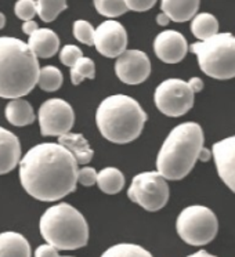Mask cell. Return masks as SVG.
<instances>
[{
	"label": "cell",
	"mask_w": 235,
	"mask_h": 257,
	"mask_svg": "<svg viewBox=\"0 0 235 257\" xmlns=\"http://www.w3.org/2000/svg\"><path fill=\"white\" fill-rule=\"evenodd\" d=\"M79 163L58 143L32 147L20 162V180L27 194L42 202H56L78 185Z\"/></svg>",
	"instance_id": "obj_1"
},
{
	"label": "cell",
	"mask_w": 235,
	"mask_h": 257,
	"mask_svg": "<svg viewBox=\"0 0 235 257\" xmlns=\"http://www.w3.org/2000/svg\"><path fill=\"white\" fill-rule=\"evenodd\" d=\"M38 57L28 43L12 36H0V97L21 98L38 84Z\"/></svg>",
	"instance_id": "obj_2"
},
{
	"label": "cell",
	"mask_w": 235,
	"mask_h": 257,
	"mask_svg": "<svg viewBox=\"0 0 235 257\" xmlns=\"http://www.w3.org/2000/svg\"><path fill=\"white\" fill-rule=\"evenodd\" d=\"M203 148V130L195 122L177 124L163 141L157 157V172L170 181L187 177Z\"/></svg>",
	"instance_id": "obj_3"
},
{
	"label": "cell",
	"mask_w": 235,
	"mask_h": 257,
	"mask_svg": "<svg viewBox=\"0 0 235 257\" xmlns=\"http://www.w3.org/2000/svg\"><path fill=\"white\" fill-rule=\"evenodd\" d=\"M147 113L139 101L126 94H112L101 101L95 123L101 136L113 144H128L139 139Z\"/></svg>",
	"instance_id": "obj_4"
},
{
	"label": "cell",
	"mask_w": 235,
	"mask_h": 257,
	"mask_svg": "<svg viewBox=\"0 0 235 257\" xmlns=\"http://www.w3.org/2000/svg\"><path fill=\"white\" fill-rule=\"evenodd\" d=\"M40 234L58 250H76L89 242V225L82 213L69 203H57L46 210L39 221Z\"/></svg>",
	"instance_id": "obj_5"
},
{
	"label": "cell",
	"mask_w": 235,
	"mask_h": 257,
	"mask_svg": "<svg viewBox=\"0 0 235 257\" xmlns=\"http://www.w3.org/2000/svg\"><path fill=\"white\" fill-rule=\"evenodd\" d=\"M190 50L198 57V65L209 78L228 80L235 78V36L217 34L205 42H196Z\"/></svg>",
	"instance_id": "obj_6"
},
{
	"label": "cell",
	"mask_w": 235,
	"mask_h": 257,
	"mask_svg": "<svg viewBox=\"0 0 235 257\" xmlns=\"http://www.w3.org/2000/svg\"><path fill=\"white\" fill-rule=\"evenodd\" d=\"M177 234L185 243L203 246L210 243L217 235L216 214L203 205H191L181 210L176 221Z\"/></svg>",
	"instance_id": "obj_7"
},
{
	"label": "cell",
	"mask_w": 235,
	"mask_h": 257,
	"mask_svg": "<svg viewBox=\"0 0 235 257\" xmlns=\"http://www.w3.org/2000/svg\"><path fill=\"white\" fill-rule=\"evenodd\" d=\"M128 196L132 202L146 209L147 212H158L168 205V180L159 172H144L132 180Z\"/></svg>",
	"instance_id": "obj_8"
},
{
	"label": "cell",
	"mask_w": 235,
	"mask_h": 257,
	"mask_svg": "<svg viewBox=\"0 0 235 257\" xmlns=\"http://www.w3.org/2000/svg\"><path fill=\"white\" fill-rule=\"evenodd\" d=\"M194 97L195 93L188 82L181 79H166L155 89L154 102L163 115L179 117L192 108Z\"/></svg>",
	"instance_id": "obj_9"
},
{
	"label": "cell",
	"mask_w": 235,
	"mask_h": 257,
	"mask_svg": "<svg viewBox=\"0 0 235 257\" xmlns=\"http://www.w3.org/2000/svg\"><path fill=\"white\" fill-rule=\"evenodd\" d=\"M40 133L43 136L61 137L71 132L75 123V112L69 102L61 98L45 101L38 112Z\"/></svg>",
	"instance_id": "obj_10"
},
{
	"label": "cell",
	"mask_w": 235,
	"mask_h": 257,
	"mask_svg": "<svg viewBox=\"0 0 235 257\" xmlns=\"http://www.w3.org/2000/svg\"><path fill=\"white\" fill-rule=\"evenodd\" d=\"M94 46L101 56L106 58H118L128 47V32L121 23L106 20L95 28Z\"/></svg>",
	"instance_id": "obj_11"
},
{
	"label": "cell",
	"mask_w": 235,
	"mask_h": 257,
	"mask_svg": "<svg viewBox=\"0 0 235 257\" xmlns=\"http://www.w3.org/2000/svg\"><path fill=\"white\" fill-rule=\"evenodd\" d=\"M115 73L126 84H141L151 73V61L144 51L126 50L115 61Z\"/></svg>",
	"instance_id": "obj_12"
},
{
	"label": "cell",
	"mask_w": 235,
	"mask_h": 257,
	"mask_svg": "<svg viewBox=\"0 0 235 257\" xmlns=\"http://www.w3.org/2000/svg\"><path fill=\"white\" fill-rule=\"evenodd\" d=\"M155 56L165 64H177L183 61L188 53V43L183 35L168 29L158 35L154 40Z\"/></svg>",
	"instance_id": "obj_13"
},
{
	"label": "cell",
	"mask_w": 235,
	"mask_h": 257,
	"mask_svg": "<svg viewBox=\"0 0 235 257\" xmlns=\"http://www.w3.org/2000/svg\"><path fill=\"white\" fill-rule=\"evenodd\" d=\"M212 154L218 177L235 194V136L217 141Z\"/></svg>",
	"instance_id": "obj_14"
},
{
	"label": "cell",
	"mask_w": 235,
	"mask_h": 257,
	"mask_svg": "<svg viewBox=\"0 0 235 257\" xmlns=\"http://www.w3.org/2000/svg\"><path fill=\"white\" fill-rule=\"evenodd\" d=\"M21 162V143L13 132L0 126V176L13 172Z\"/></svg>",
	"instance_id": "obj_15"
},
{
	"label": "cell",
	"mask_w": 235,
	"mask_h": 257,
	"mask_svg": "<svg viewBox=\"0 0 235 257\" xmlns=\"http://www.w3.org/2000/svg\"><path fill=\"white\" fill-rule=\"evenodd\" d=\"M28 46L38 58H51L60 50V38L51 29L39 28L29 36Z\"/></svg>",
	"instance_id": "obj_16"
},
{
	"label": "cell",
	"mask_w": 235,
	"mask_h": 257,
	"mask_svg": "<svg viewBox=\"0 0 235 257\" xmlns=\"http://www.w3.org/2000/svg\"><path fill=\"white\" fill-rule=\"evenodd\" d=\"M201 0H161V9L170 21L187 23L198 14Z\"/></svg>",
	"instance_id": "obj_17"
},
{
	"label": "cell",
	"mask_w": 235,
	"mask_h": 257,
	"mask_svg": "<svg viewBox=\"0 0 235 257\" xmlns=\"http://www.w3.org/2000/svg\"><path fill=\"white\" fill-rule=\"evenodd\" d=\"M32 250L24 235L6 231L0 234V257H31Z\"/></svg>",
	"instance_id": "obj_18"
},
{
	"label": "cell",
	"mask_w": 235,
	"mask_h": 257,
	"mask_svg": "<svg viewBox=\"0 0 235 257\" xmlns=\"http://www.w3.org/2000/svg\"><path fill=\"white\" fill-rule=\"evenodd\" d=\"M58 144L65 147L68 151L72 154L76 162L79 165H87L93 159L94 151L91 150V147L84 139L83 135L79 133H67V135L58 137Z\"/></svg>",
	"instance_id": "obj_19"
},
{
	"label": "cell",
	"mask_w": 235,
	"mask_h": 257,
	"mask_svg": "<svg viewBox=\"0 0 235 257\" xmlns=\"http://www.w3.org/2000/svg\"><path fill=\"white\" fill-rule=\"evenodd\" d=\"M5 115L7 122L17 127H24L35 122L34 108L31 102L24 98H16L10 101L5 109Z\"/></svg>",
	"instance_id": "obj_20"
},
{
	"label": "cell",
	"mask_w": 235,
	"mask_h": 257,
	"mask_svg": "<svg viewBox=\"0 0 235 257\" xmlns=\"http://www.w3.org/2000/svg\"><path fill=\"white\" fill-rule=\"evenodd\" d=\"M191 32L199 42L210 39L218 34L217 18L209 13H199L192 18Z\"/></svg>",
	"instance_id": "obj_21"
},
{
	"label": "cell",
	"mask_w": 235,
	"mask_h": 257,
	"mask_svg": "<svg viewBox=\"0 0 235 257\" xmlns=\"http://www.w3.org/2000/svg\"><path fill=\"white\" fill-rule=\"evenodd\" d=\"M97 185L104 194L115 195L124 190L125 176L124 173L116 168H105L98 172Z\"/></svg>",
	"instance_id": "obj_22"
},
{
	"label": "cell",
	"mask_w": 235,
	"mask_h": 257,
	"mask_svg": "<svg viewBox=\"0 0 235 257\" xmlns=\"http://www.w3.org/2000/svg\"><path fill=\"white\" fill-rule=\"evenodd\" d=\"M62 82H64V76L57 67L47 65V67H43L40 69L38 86L42 90L49 91V93L57 91L62 86Z\"/></svg>",
	"instance_id": "obj_23"
},
{
	"label": "cell",
	"mask_w": 235,
	"mask_h": 257,
	"mask_svg": "<svg viewBox=\"0 0 235 257\" xmlns=\"http://www.w3.org/2000/svg\"><path fill=\"white\" fill-rule=\"evenodd\" d=\"M38 16L43 23L54 21L64 10H67V0H36Z\"/></svg>",
	"instance_id": "obj_24"
},
{
	"label": "cell",
	"mask_w": 235,
	"mask_h": 257,
	"mask_svg": "<svg viewBox=\"0 0 235 257\" xmlns=\"http://www.w3.org/2000/svg\"><path fill=\"white\" fill-rule=\"evenodd\" d=\"M100 257H154L143 246L135 243H118L108 247Z\"/></svg>",
	"instance_id": "obj_25"
},
{
	"label": "cell",
	"mask_w": 235,
	"mask_h": 257,
	"mask_svg": "<svg viewBox=\"0 0 235 257\" xmlns=\"http://www.w3.org/2000/svg\"><path fill=\"white\" fill-rule=\"evenodd\" d=\"M95 78V65L94 61L87 57H82L72 68H71V82L78 86L83 82L84 79Z\"/></svg>",
	"instance_id": "obj_26"
},
{
	"label": "cell",
	"mask_w": 235,
	"mask_h": 257,
	"mask_svg": "<svg viewBox=\"0 0 235 257\" xmlns=\"http://www.w3.org/2000/svg\"><path fill=\"white\" fill-rule=\"evenodd\" d=\"M98 14L108 18H116L129 12L125 0H93Z\"/></svg>",
	"instance_id": "obj_27"
},
{
	"label": "cell",
	"mask_w": 235,
	"mask_h": 257,
	"mask_svg": "<svg viewBox=\"0 0 235 257\" xmlns=\"http://www.w3.org/2000/svg\"><path fill=\"white\" fill-rule=\"evenodd\" d=\"M73 36H75V39L79 40L83 45L94 46L95 29L89 21L78 20L73 23Z\"/></svg>",
	"instance_id": "obj_28"
},
{
	"label": "cell",
	"mask_w": 235,
	"mask_h": 257,
	"mask_svg": "<svg viewBox=\"0 0 235 257\" xmlns=\"http://www.w3.org/2000/svg\"><path fill=\"white\" fill-rule=\"evenodd\" d=\"M14 13L20 20L25 21H32L35 16H38V6L36 0H17L14 6Z\"/></svg>",
	"instance_id": "obj_29"
},
{
	"label": "cell",
	"mask_w": 235,
	"mask_h": 257,
	"mask_svg": "<svg viewBox=\"0 0 235 257\" xmlns=\"http://www.w3.org/2000/svg\"><path fill=\"white\" fill-rule=\"evenodd\" d=\"M82 57H83V53H82V50L79 49L78 46L75 45L64 46L61 51H60V61L65 67L72 68Z\"/></svg>",
	"instance_id": "obj_30"
},
{
	"label": "cell",
	"mask_w": 235,
	"mask_h": 257,
	"mask_svg": "<svg viewBox=\"0 0 235 257\" xmlns=\"http://www.w3.org/2000/svg\"><path fill=\"white\" fill-rule=\"evenodd\" d=\"M97 179H98V172L94 168L86 166L79 170L78 183L83 187H91V185L97 184Z\"/></svg>",
	"instance_id": "obj_31"
},
{
	"label": "cell",
	"mask_w": 235,
	"mask_h": 257,
	"mask_svg": "<svg viewBox=\"0 0 235 257\" xmlns=\"http://www.w3.org/2000/svg\"><path fill=\"white\" fill-rule=\"evenodd\" d=\"M125 3L132 12L143 13L151 10L157 5V0H125Z\"/></svg>",
	"instance_id": "obj_32"
},
{
	"label": "cell",
	"mask_w": 235,
	"mask_h": 257,
	"mask_svg": "<svg viewBox=\"0 0 235 257\" xmlns=\"http://www.w3.org/2000/svg\"><path fill=\"white\" fill-rule=\"evenodd\" d=\"M35 257H60V254H58L57 247H54L50 243H45V245H40L36 247Z\"/></svg>",
	"instance_id": "obj_33"
},
{
	"label": "cell",
	"mask_w": 235,
	"mask_h": 257,
	"mask_svg": "<svg viewBox=\"0 0 235 257\" xmlns=\"http://www.w3.org/2000/svg\"><path fill=\"white\" fill-rule=\"evenodd\" d=\"M38 29H39V27H38V24L35 23L34 20H32V21H25V23L23 24V32L25 35H28V36L35 34Z\"/></svg>",
	"instance_id": "obj_34"
},
{
	"label": "cell",
	"mask_w": 235,
	"mask_h": 257,
	"mask_svg": "<svg viewBox=\"0 0 235 257\" xmlns=\"http://www.w3.org/2000/svg\"><path fill=\"white\" fill-rule=\"evenodd\" d=\"M188 83H190L191 89H192L194 93H199L203 89V82H202L201 78H191L188 80Z\"/></svg>",
	"instance_id": "obj_35"
},
{
	"label": "cell",
	"mask_w": 235,
	"mask_h": 257,
	"mask_svg": "<svg viewBox=\"0 0 235 257\" xmlns=\"http://www.w3.org/2000/svg\"><path fill=\"white\" fill-rule=\"evenodd\" d=\"M212 151L210 150H207V148H202L201 154H199V158H198V161H202V162H207L210 158H212Z\"/></svg>",
	"instance_id": "obj_36"
},
{
	"label": "cell",
	"mask_w": 235,
	"mask_h": 257,
	"mask_svg": "<svg viewBox=\"0 0 235 257\" xmlns=\"http://www.w3.org/2000/svg\"><path fill=\"white\" fill-rule=\"evenodd\" d=\"M157 23L158 25H161V27H166V25L170 23V18H169L165 13H161V14H158Z\"/></svg>",
	"instance_id": "obj_37"
},
{
	"label": "cell",
	"mask_w": 235,
	"mask_h": 257,
	"mask_svg": "<svg viewBox=\"0 0 235 257\" xmlns=\"http://www.w3.org/2000/svg\"><path fill=\"white\" fill-rule=\"evenodd\" d=\"M187 257H216L213 256V254H210V253H207L206 250H199V251H195V253H192V254H190V256Z\"/></svg>",
	"instance_id": "obj_38"
},
{
	"label": "cell",
	"mask_w": 235,
	"mask_h": 257,
	"mask_svg": "<svg viewBox=\"0 0 235 257\" xmlns=\"http://www.w3.org/2000/svg\"><path fill=\"white\" fill-rule=\"evenodd\" d=\"M5 25H6V17L3 13H0V29L5 28Z\"/></svg>",
	"instance_id": "obj_39"
},
{
	"label": "cell",
	"mask_w": 235,
	"mask_h": 257,
	"mask_svg": "<svg viewBox=\"0 0 235 257\" xmlns=\"http://www.w3.org/2000/svg\"><path fill=\"white\" fill-rule=\"evenodd\" d=\"M62 257H72V256H62Z\"/></svg>",
	"instance_id": "obj_40"
}]
</instances>
